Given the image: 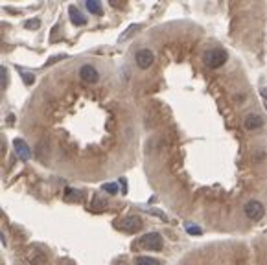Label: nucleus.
<instances>
[{"label": "nucleus", "mask_w": 267, "mask_h": 265, "mask_svg": "<svg viewBox=\"0 0 267 265\" xmlns=\"http://www.w3.org/2000/svg\"><path fill=\"white\" fill-rule=\"evenodd\" d=\"M23 79H24V83H26V85H31L33 81H35V77H33V74H24Z\"/></svg>", "instance_id": "19"}, {"label": "nucleus", "mask_w": 267, "mask_h": 265, "mask_svg": "<svg viewBox=\"0 0 267 265\" xmlns=\"http://www.w3.org/2000/svg\"><path fill=\"white\" fill-rule=\"evenodd\" d=\"M260 94H262V98H264V103H266V109H267V87H264V89L260 91Z\"/></svg>", "instance_id": "21"}, {"label": "nucleus", "mask_w": 267, "mask_h": 265, "mask_svg": "<svg viewBox=\"0 0 267 265\" xmlns=\"http://www.w3.org/2000/svg\"><path fill=\"white\" fill-rule=\"evenodd\" d=\"M6 87H8V72L6 69H0V89L6 91Z\"/></svg>", "instance_id": "15"}, {"label": "nucleus", "mask_w": 267, "mask_h": 265, "mask_svg": "<svg viewBox=\"0 0 267 265\" xmlns=\"http://www.w3.org/2000/svg\"><path fill=\"white\" fill-rule=\"evenodd\" d=\"M28 264L30 265H45L46 264V252L43 250H33L28 254Z\"/></svg>", "instance_id": "9"}, {"label": "nucleus", "mask_w": 267, "mask_h": 265, "mask_svg": "<svg viewBox=\"0 0 267 265\" xmlns=\"http://www.w3.org/2000/svg\"><path fill=\"white\" fill-rule=\"evenodd\" d=\"M79 77L83 79L85 83H98L99 79V72L92 65H83L79 69Z\"/></svg>", "instance_id": "5"}, {"label": "nucleus", "mask_w": 267, "mask_h": 265, "mask_svg": "<svg viewBox=\"0 0 267 265\" xmlns=\"http://www.w3.org/2000/svg\"><path fill=\"white\" fill-rule=\"evenodd\" d=\"M0 243H2V245H6V238H4V234H2V232H0Z\"/></svg>", "instance_id": "24"}, {"label": "nucleus", "mask_w": 267, "mask_h": 265, "mask_svg": "<svg viewBox=\"0 0 267 265\" xmlns=\"http://www.w3.org/2000/svg\"><path fill=\"white\" fill-rule=\"evenodd\" d=\"M138 28H140L138 24H133V26H129V28H127V31H125L122 37H120V41H125V39L129 37V35H133V33H135V30H138Z\"/></svg>", "instance_id": "16"}, {"label": "nucleus", "mask_w": 267, "mask_h": 265, "mask_svg": "<svg viewBox=\"0 0 267 265\" xmlns=\"http://www.w3.org/2000/svg\"><path fill=\"white\" fill-rule=\"evenodd\" d=\"M13 145H15V151L17 155H19V159L21 160H30L31 159V151H30V147H28V144L24 142V140H21V138H15L13 140Z\"/></svg>", "instance_id": "8"}, {"label": "nucleus", "mask_w": 267, "mask_h": 265, "mask_svg": "<svg viewBox=\"0 0 267 265\" xmlns=\"http://www.w3.org/2000/svg\"><path fill=\"white\" fill-rule=\"evenodd\" d=\"M120 186H122L123 193H125V190H127V186H125V181H123V179H120Z\"/></svg>", "instance_id": "23"}, {"label": "nucleus", "mask_w": 267, "mask_h": 265, "mask_svg": "<svg viewBox=\"0 0 267 265\" xmlns=\"http://www.w3.org/2000/svg\"><path fill=\"white\" fill-rule=\"evenodd\" d=\"M39 26H41V21H39V19H31V21L26 23V28H28V30H35Z\"/></svg>", "instance_id": "17"}, {"label": "nucleus", "mask_w": 267, "mask_h": 265, "mask_svg": "<svg viewBox=\"0 0 267 265\" xmlns=\"http://www.w3.org/2000/svg\"><path fill=\"white\" fill-rule=\"evenodd\" d=\"M48 151H50V145H48V142H46V140L39 142V144H37V157H39V159H41V157H45Z\"/></svg>", "instance_id": "13"}, {"label": "nucleus", "mask_w": 267, "mask_h": 265, "mask_svg": "<svg viewBox=\"0 0 267 265\" xmlns=\"http://www.w3.org/2000/svg\"><path fill=\"white\" fill-rule=\"evenodd\" d=\"M243 125H245V129H249V131H256V129H260L264 125V118L256 113H251L245 116Z\"/></svg>", "instance_id": "7"}, {"label": "nucleus", "mask_w": 267, "mask_h": 265, "mask_svg": "<svg viewBox=\"0 0 267 265\" xmlns=\"http://www.w3.org/2000/svg\"><path fill=\"white\" fill-rule=\"evenodd\" d=\"M69 15H70V21L76 24V26H83V24H85V17L79 13V9H77L76 6H70Z\"/></svg>", "instance_id": "10"}, {"label": "nucleus", "mask_w": 267, "mask_h": 265, "mask_svg": "<svg viewBox=\"0 0 267 265\" xmlns=\"http://www.w3.org/2000/svg\"><path fill=\"white\" fill-rule=\"evenodd\" d=\"M65 193H67L69 199H77V197H79V192H76V190H70V188L65 190Z\"/></svg>", "instance_id": "18"}, {"label": "nucleus", "mask_w": 267, "mask_h": 265, "mask_svg": "<svg viewBox=\"0 0 267 265\" xmlns=\"http://www.w3.org/2000/svg\"><path fill=\"white\" fill-rule=\"evenodd\" d=\"M135 61H137V67L138 69H149L153 65V61H155V55H153V52L149 50V48H142V50H138L137 53H135Z\"/></svg>", "instance_id": "4"}, {"label": "nucleus", "mask_w": 267, "mask_h": 265, "mask_svg": "<svg viewBox=\"0 0 267 265\" xmlns=\"http://www.w3.org/2000/svg\"><path fill=\"white\" fill-rule=\"evenodd\" d=\"M63 265H72V264H63Z\"/></svg>", "instance_id": "25"}, {"label": "nucleus", "mask_w": 267, "mask_h": 265, "mask_svg": "<svg viewBox=\"0 0 267 265\" xmlns=\"http://www.w3.org/2000/svg\"><path fill=\"white\" fill-rule=\"evenodd\" d=\"M138 245L142 247V249H147V250H160L162 249V236L159 232H149V234H146L144 238H140V241Z\"/></svg>", "instance_id": "3"}, {"label": "nucleus", "mask_w": 267, "mask_h": 265, "mask_svg": "<svg viewBox=\"0 0 267 265\" xmlns=\"http://www.w3.org/2000/svg\"><path fill=\"white\" fill-rule=\"evenodd\" d=\"M227 59H229V53L223 48H210L203 53V61L208 69H219L227 63Z\"/></svg>", "instance_id": "1"}, {"label": "nucleus", "mask_w": 267, "mask_h": 265, "mask_svg": "<svg viewBox=\"0 0 267 265\" xmlns=\"http://www.w3.org/2000/svg\"><path fill=\"white\" fill-rule=\"evenodd\" d=\"M92 206H94V208H96V206H105V201H103V199H94Z\"/></svg>", "instance_id": "22"}, {"label": "nucleus", "mask_w": 267, "mask_h": 265, "mask_svg": "<svg viewBox=\"0 0 267 265\" xmlns=\"http://www.w3.org/2000/svg\"><path fill=\"white\" fill-rule=\"evenodd\" d=\"M135 265H160V262L149 256H138L137 260H135Z\"/></svg>", "instance_id": "11"}, {"label": "nucleus", "mask_w": 267, "mask_h": 265, "mask_svg": "<svg viewBox=\"0 0 267 265\" xmlns=\"http://www.w3.org/2000/svg\"><path fill=\"white\" fill-rule=\"evenodd\" d=\"M101 188H103V192H107V193H113V195L118 193V184H116V182H107V184H103Z\"/></svg>", "instance_id": "14"}, {"label": "nucleus", "mask_w": 267, "mask_h": 265, "mask_svg": "<svg viewBox=\"0 0 267 265\" xmlns=\"http://www.w3.org/2000/svg\"><path fill=\"white\" fill-rule=\"evenodd\" d=\"M243 212H245V216H247V219L260 221L262 217H264V214H266V208H264V205H262L260 201L252 199V201H249V203H245Z\"/></svg>", "instance_id": "2"}, {"label": "nucleus", "mask_w": 267, "mask_h": 265, "mask_svg": "<svg viewBox=\"0 0 267 265\" xmlns=\"http://www.w3.org/2000/svg\"><path fill=\"white\" fill-rule=\"evenodd\" d=\"M186 230H188V234H201V232H203L199 227H188Z\"/></svg>", "instance_id": "20"}, {"label": "nucleus", "mask_w": 267, "mask_h": 265, "mask_svg": "<svg viewBox=\"0 0 267 265\" xmlns=\"http://www.w3.org/2000/svg\"><path fill=\"white\" fill-rule=\"evenodd\" d=\"M85 6H87V9H89L91 13H96V15H101V13H103V9H101V6H99V2H96V0H89Z\"/></svg>", "instance_id": "12"}, {"label": "nucleus", "mask_w": 267, "mask_h": 265, "mask_svg": "<svg viewBox=\"0 0 267 265\" xmlns=\"http://www.w3.org/2000/svg\"><path fill=\"white\" fill-rule=\"evenodd\" d=\"M140 228H142V219L138 216H129V217H125L122 221V230L129 232V234H135Z\"/></svg>", "instance_id": "6"}]
</instances>
